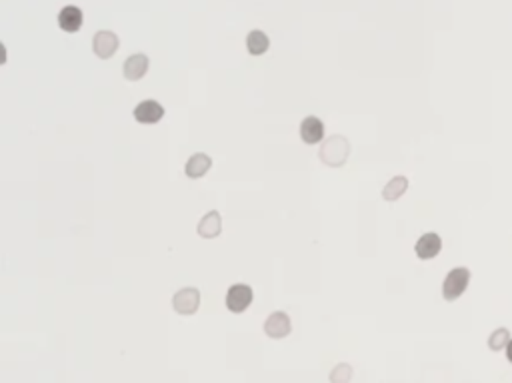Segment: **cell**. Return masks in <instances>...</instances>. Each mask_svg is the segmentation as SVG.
<instances>
[{"mask_svg": "<svg viewBox=\"0 0 512 383\" xmlns=\"http://www.w3.org/2000/svg\"><path fill=\"white\" fill-rule=\"evenodd\" d=\"M201 306V292L196 287H182L172 296V307L182 316H192Z\"/></svg>", "mask_w": 512, "mask_h": 383, "instance_id": "3957f363", "label": "cell"}, {"mask_svg": "<svg viewBox=\"0 0 512 383\" xmlns=\"http://www.w3.org/2000/svg\"><path fill=\"white\" fill-rule=\"evenodd\" d=\"M148 66H150V60H148V56L143 55V52H136V55L128 56L123 64L124 78H126V80H140V78L148 72Z\"/></svg>", "mask_w": 512, "mask_h": 383, "instance_id": "9c48e42d", "label": "cell"}, {"mask_svg": "<svg viewBox=\"0 0 512 383\" xmlns=\"http://www.w3.org/2000/svg\"><path fill=\"white\" fill-rule=\"evenodd\" d=\"M301 138L304 144L324 142V122L316 116H306L301 122Z\"/></svg>", "mask_w": 512, "mask_h": 383, "instance_id": "30bf717a", "label": "cell"}, {"mask_svg": "<svg viewBox=\"0 0 512 383\" xmlns=\"http://www.w3.org/2000/svg\"><path fill=\"white\" fill-rule=\"evenodd\" d=\"M268 46H270V40H268V36L262 30H250L248 36H246V48H248V52L255 56H260L265 55L268 50Z\"/></svg>", "mask_w": 512, "mask_h": 383, "instance_id": "9a60e30c", "label": "cell"}, {"mask_svg": "<svg viewBox=\"0 0 512 383\" xmlns=\"http://www.w3.org/2000/svg\"><path fill=\"white\" fill-rule=\"evenodd\" d=\"M290 331H292V321H290L289 314H284V311H274L265 321V333L272 340H282L290 336Z\"/></svg>", "mask_w": 512, "mask_h": 383, "instance_id": "5b68a950", "label": "cell"}, {"mask_svg": "<svg viewBox=\"0 0 512 383\" xmlns=\"http://www.w3.org/2000/svg\"><path fill=\"white\" fill-rule=\"evenodd\" d=\"M511 331H508V328H496L492 333L489 336V348L492 351H502V350H506V345L511 343Z\"/></svg>", "mask_w": 512, "mask_h": 383, "instance_id": "2e32d148", "label": "cell"}, {"mask_svg": "<svg viewBox=\"0 0 512 383\" xmlns=\"http://www.w3.org/2000/svg\"><path fill=\"white\" fill-rule=\"evenodd\" d=\"M504 351H506V358H508V362L512 363V340H511V343L506 345V350Z\"/></svg>", "mask_w": 512, "mask_h": 383, "instance_id": "ac0fdd59", "label": "cell"}, {"mask_svg": "<svg viewBox=\"0 0 512 383\" xmlns=\"http://www.w3.org/2000/svg\"><path fill=\"white\" fill-rule=\"evenodd\" d=\"M468 282H470V270L467 265H457L446 274L443 282V297L446 302H455L467 292Z\"/></svg>", "mask_w": 512, "mask_h": 383, "instance_id": "7a4b0ae2", "label": "cell"}, {"mask_svg": "<svg viewBox=\"0 0 512 383\" xmlns=\"http://www.w3.org/2000/svg\"><path fill=\"white\" fill-rule=\"evenodd\" d=\"M352 375H355V370H352V365L350 363H336L333 367V372L328 375V379L330 383H350L352 379Z\"/></svg>", "mask_w": 512, "mask_h": 383, "instance_id": "e0dca14e", "label": "cell"}, {"mask_svg": "<svg viewBox=\"0 0 512 383\" xmlns=\"http://www.w3.org/2000/svg\"><path fill=\"white\" fill-rule=\"evenodd\" d=\"M440 250H443V238L436 231L423 234L416 240V246H414V252H416V256L421 260H433V258H436L440 253Z\"/></svg>", "mask_w": 512, "mask_h": 383, "instance_id": "52a82bcc", "label": "cell"}, {"mask_svg": "<svg viewBox=\"0 0 512 383\" xmlns=\"http://www.w3.org/2000/svg\"><path fill=\"white\" fill-rule=\"evenodd\" d=\"M118 44H121V40L112 30H99L92 36V50L99 58H111V56L116 55Z\"/></svg>", "mask_w": 512, "mask_h": 383, "instance_id": "8992f818", "label": "cell"}, {"mask_svg": "<svg viewBox=\"0 0 512 383\" xmlns=\"http://www.w3.org/2000/svg\"><path fill=\"white\" fill-rule=\"evenodd\" d=\"M211 166H212V158L208 154L196 152L189 158V162L184 166V172H187L189 178L196 180V178H202V176L206 174V172L211 170Z\"/></svg>", "mask_w": 512, "mask_h": 383, "instance_id": "7c38bea8", "label": "cell"}, {"mask_svg": "<svg viewBox=\"0 0 512 383\" xmlns=\"http://www.w3.org/2000/svg\"><path fill=\"white\" fill-rule=\"evenodd\" d=\"M82 22H84V14L74 4H68L58 12V26L65 33H77L78 28L82 26Z\"/></svg>", "mask_w": 512, "mask_h": 383, "instance_id": "8fae6325", "label": "cell"}, {"mask_svg": "<svg viewBox=\"0 0 512 383\" xmlns=\"http://www.w3.org/2000/svg\"><path fill=\"white\" fill-rule=\"evenodd\" d=\"M165 116V106L156 100H143L134 108V118L143 124H155Z\"/></svg>", "mask_w": 512, "mask_h": 383, "instance_id": "ba28073f", "label": "cell"}, {"mask_svg": "<svg viewBox=\"0 0 512 383\" xmlns=\"http://www.w3.org/2000/svg\"><path fill=\"white\" fill-rule=\"evenodd\" d=\"M348 156H350V142L346 140L345 136H340V134L328 136V138H324V142L321 144L318 158H321L326 166H333V168L345 166Z\"/></svg>", "mask_w": 512, "mask_h": 383, "instance_id": "6da1fadb", "label": "cell"}, {"mask_svg": "<svg viewBox=\"0 0 512 383\" xmlns=\"http://www.w3.org/2000/svg\"><path fill=\"white\" fill-rule=\"evenodd\" d=\"M252 304V287L248 284H234L228 287L226 292V307L234 311V314H240L245 311L246 307Z\"/></svg>", "mask_w": 512, "mask_h": 383, "instance_id": "277c9868", "label": "cell"}, {"mask_svg": "<svg viewBox=\"0 0 512 383\" xmlns=\"http://www.w3.org/2000/svg\"><path fill=\"white\" fill-rule=\"evenodd\" d=\"M199 234L202 238H216L221 231H223V219H221V214L216 210H211L208 214H204L202 219L199 222Z\"/></svg>", "mask_w": 512, "mask_h": 383, "instance_id": "4fadbf2b", "label": "cell"}, {"mask_svg": "<svg viewBox=\"0 0 512 383\" xmlns=\"http://www.w3.org/2000/svg\"><path fill=\"white\" fill-rule=\"evenodd\" d=\"M406 188H408V178L406 176H394L382 188V198L389 200V202H394L406 192Z\"/></svg>", "mask_w": 512, "mask_h": 383, "instance_id": "5bb4252c", "label": "cell"}]
</instances>
